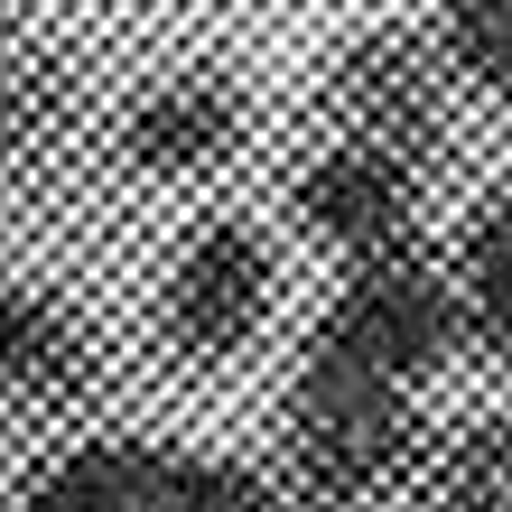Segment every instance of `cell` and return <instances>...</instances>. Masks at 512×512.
Segmentation results:
<instances>
[{
    "mask_svg": "<svg viewBox=\"0 0 512 512\" xmlns=\"http://www.w3.org/2000/svg\"><path fill=\"white\" fill-rule=\"evenodd\" d=\"M308 345H336L354 354V364H373L382 382H438L447 364H457V345H466V298H457V270H438V261H373V270H345V289L317 308L308 326Z\"/></svg>",
    "mask_w": 512,
    "mask_h": 512,
    "instance_id": "obj_1",
    "label": "cell"
},
{
    "mask_svg": "<svg viewBox=\"0 0 512 512\" xmlns=\"http://www.w3.org/2000/svg\"><path fill=\"white\" fill-rule=\"evenodd\" d=\"M429 429L410 401H373V410H308L280 438V494L298 512H373L429 475Z\"/></svg>",
    "mask_w": 512,
    "mask_h": 512,
    "instance_id": "obj_2",
    "label": "cell"
},
{
    "mask_svg": "<svg viewBox=\"0 0 512 512\" xmlns=\"http://www.w3.org/2000/svg\"><path fill=\"white\" fill-rule=\"evenodd\" d=\"M270 289H280V261H270L261 224L243 215H205L168 261V289H159V336L168 354L187 364H233L261 317H270Z\"/></svg>",
    "mask_w": 512,
    "mask_h": 512,
    "instance_id": "obj_3",
    "label": "cell"
},
{
    "mask_svg": "<svg viewBox=\"0 0 512 512\" xmlns=\"http://www.w3.org/2000/svg\"><path fill=\"white\" fill-rule=\"evenodd\" d=\"M326 103H336L345 140L391 149L401 168L447 159V75H438V56L419 47L410 28H373V38H354L336 56V75H326Z\"/></svg>",
    "mask_w": 512,
    "mask_h": 512,
    "instance_id": "obj_4",
    "label": "cell"
},
{
    "mask_svg": "<svg viewBox=\"0 0 512 512\" xmlns=\"http://www.w3.org/2000/svg\"><path fill=\"white\" fill-rule=\"evenodd\" d=\"M298 233L317 252H336L345 270H373V261H401L410 252V215H419V168H401L391 149L364 140H336L298 168V196H289Z\"/></svg>",
    "mask_w": 512,
    "mask_h": 512,
    "instance_id": "obj_5",
    "label": "cell"
},
{
    "mask_svg": "<svg viewBox=\"0 0 512 512\" xmlns=\"http://www.w3.org/2000/svg\"><path fill=\"white\" fill-rule=\"evenodd\" d=\"M0 382H10L19 410H84L103 382V345L94 317L56 289H10V317H0Z\"/></svg>",
    "mask_w": 512,
    "mask_h": 512,
    "instance_id": "obj_6",
    "label": "cell"
},
{
    "mask_svg": "<svg viewBox=\"0 0 512 512\" xmlns=\"http://www.w3.org/2000/svg\"><path fill=\"white\" fill-rule=\"evenodd\" d=\"M233 140H243V94L224 75H168L159 94L131 103L122 159L140 177H205L215 159H233Z\"/></svg>",
    "mask_w": 512,
    "mask_h": 512,
    "instance_id": "obj_7",
    "label": "cell"
},
{
    "mask_svg": "<svg viewBox=\"0 0 512 512\" xmlns=\"http://www.w3.org/2000/svg\"><path fill=\"white\" fill-rule=\"evenodd\" d=\"M168 447L159 438H75L66 457L28 475L19 512H159Z\"/></svg>",
    "mask_w": 512,
    "mask_h": 512,
    "instance_id": "obj_8",
    "label": "cell"
},
{
    "mask_svg": "<svg viewBox=\"0 0 512 512\" xmlns=\"http://www.w3.org/2000/svg\"><path fill=\"white\" fill-rule=\"evenodd\" d=\"M457 298H466V345L512 373V187L475 205L457 233Z\"/></svg>",
    "mask_w": 512,
    "mask_h": 512,
    "instance_id": "obj_9",
    "label": "cell"
},
{
    "mask_svg": "<svg viewBox=\"0 0 512 512\" xmlns=\"http://www.w3.org/2000/svg\"><path fill=\"white\" fill-rule=\"evenodd\" d=\"M419 503L429 512H512V419H457L429 447V475H419Z\"/></svg>",
    "mask_w": 512,
    "mask_h": 512,
    "instance_id": "obj_10",
    "label": "cell"
},
{
    "mask_svg": "<svg viewBox=\"0 0 512 512\" xmlns=\"http://www.w3.org/2000/svg\"><path fill=\"white\" fill-rule=\"evenodd\" d=\"M159 512H289V494L270 485L261 466H243V457H215V447H168Z\"/></svg>",
    "mask_w": 512,
    "mask_h": 512,
    "instance_id": "obj_11",
    "label": "cell"
},
{
    "mask_svg": "<svg viewBox=\"0 0 512 512\" xmlns=\"http://www.w3.org/2000/svg\"><path fill=\"white\" fill-rule=\"evenodd\" d=\"M447 66L512 103V0H447Z\"/></svg>",
    "mask_w": 512,
    "mask_h": 512,
    "instance_id": "obj_12",
    "label": "cell"
},
{
    "mask_svg": "<svg viewBox=\"0 0 512 512\" xmlns=\"http://www.w3.org/2000/svg\"><path fill=\"white\" fill-rule=\"evenodd\" d=\"M66 112H75L66 66H56V56H19V75H10V149H19V168H28V149L56 140Z\"/></svg>",
    "mask_w": 512,
    "mask_h": 512,
    "instance_id": "obj_13",
    "label": "cell"
}]
</instances>
